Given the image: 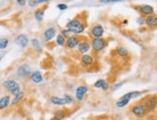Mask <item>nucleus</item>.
<instances>
[{"label": "nucleus", "mask_w": 157, "mask_h": 120, "mask_svg": "<svg viewBox=\"0 0 157 120\" xmlns=\"http://www.w3.org/2000/svg\"><path fill=\"white\" fill-rule=\"evenodd\" d=\"M9 39L7 38H0V50H5L9 46Z\"/></svg>", "instance_id": "nucleus-27"}, {"label": "nucleus", "mask_w": 157, "mask_h": 120, "mask_svg": "<svg viewBox=\"0 0 157 120\" xmlns=\"http://www.w3.org/2000/svg\"><path fill=\"white\" fill-rule=\"evenodd\" d=\"M48 120H56V119H55V118H53V117H52V118H50V119H48Z\"/></svg>", "instance_id": "nucleus-38"}, {"label": "nucleus", "mask_w": 157, "mask_h": 120, "mask_svg": "<svg viewBox=\"0 0 157 120\" xmlns=\"http://www.w3.org/2000/svg\"><path fill=\"white\" fill-rule=\"evenodd\" d=\"M49 101L52 105L58 106V107H64L67 105V102L65 97H59V96H51Z\"/></svg>", "instance_id": "nucleus-16"}, {"label": "nucleus", "mask_w": 157, "mask_h": 120, "mask_svg": "<svg viewBox=\"0 0 157 120\" xmlns=\"http://www.w3.org/2000/svg\"><path fill=\"white\" fill-rule=\"evenodd\" d=\"M104 27L99 23L94 24L93 27L91 28L90 31V35L93 38H102L104 35Z\"/></svg>", "instance_id": "nucleus-8"}, {"label": "nucleus", "mask_w": 157, "mask_h": 120, "mask_svg": "<svg viewBox=\"0 0 157 120\" xmlns=\"http://www.w3.org/2000/svg\"><path fill=\"white\" fill-rule=\"evenodd\" d=\"M50 0H28V5L31 8H34L39 4H44V3H47Z\"/></svg>", "instance_id": "nucleus-26"}, {"label": "nucleus", "mask_w": 157, "mask_h": 120, "mask_svg": "<svg viewBox=\"0 0 157 120\" xmlns=\"http://www.w3.org/2000/svg\"><path fill=\"white\" fill-rule=\"evenodd\" d=\"M155 120H157V117H156V118H155Z\"/></svg>", "instance_id": "nucleus-39"}, {"label": "nucleus", "mask_w": 157, "mask_h": 120, "mask_svg": "<svg viewBox=\"0 0 157 120\" xmlns=\"http://www.w3.org/2000/svg\"><path fill=\"white\" fill-rule=\"evenodd\" d=\"M80 64L85 68H90L94 64V58L92 54H84L80 58Z\"/></svg>", "instance_id": "nucleus-10"}, {"label": "nucleus", "mask_w": 157, "mask_h": 120, "mask_svg": "<svg viewBox=\"0 0 157 120\" xmlns=\"http://www.w3.org/2000/svg\"><path fill=\"white\" fill-rule=\"evenodd\" d=\"M30 79L31 81L34 83V84H40L44 82V77H43V74L40 73V71L36 70V71H33L32 74L30 76Z\"/></svg>", "instance_id": "nucleus-18"}, {"label": "nucleus", "mask_w": 157, "mask_h": 120, "mask_svg": "<svg viewBox=\"0 0 157 120\" xmlns=\"http://www.w3.org/2000/svg\"><path fill=\"white\" fill-rule=\"evenodd\" d=\"M124 82H120V83H116V84H114L113 85H112V90L113 91H116V90H118V89H120L122 85H124Z\"/></svg>", "instance_id": "nucleus-30"}, {"label": "nucleus", "mask_w": 157, "mask_h": 120, "mask_svg": "<svg viewBox=\"0 0 157 120\" xmlns=\"http://www.w3.org/2000/svg\"><path fill=\"white\" fill-rule=\"evenodd\" d=\"M122 1H126V0H99L100 3H118Z\"/></svg>", "instance_id": "nucleus-31"}, {"label": "nucleus", "mask_w": 157, "mask_h": 120, "mask_svg": "<svg viewBox=\"0 0 157 120\" xmlns=\"http://www.w3.org/2000/svg\"><path fill=\"white\" fill-rule=\"evenodd\" d=\"M143 103L145 104L148 111H154L157 109V95H151L146 97L143 100Z\"/></svg>", "instance_id": "nucleus-7"}, {"label": "nucleus", "mask_w": 157, "mask_h": 120, "mask_svg": "<svg viewBox=\"0 0 157 120\" xmlns=\"http://www.w3.org/2000/svg\"><path fill=\"white\" fill-rule=\"evenodd\" d=\"M16 45L19 46L20 48H25L27 47V45L29 43V38L25 34H20L15 38V41H13Z\"/></svg>", "instance_id": "nucleus-14"}, {"label": "nucleus", "mask_w": 157, "mask_h": 120, "mask_svg": "<svg viewBox=\"0 0 157 120\" xmlns=\"http://www.w3.org/2000/svg\"><path fill=\"white\" fill-rule=\"evenodd\" d=\"M2 85L13 96L18 94V93L21 91V86H20V85L17 81H15V80H12V79L6 80V81L2 83Z\"/></svg>", "instance_id": "nucleus-3"}, {"label": "nucleus", "mask_w": 157, "mask_h": 120, "mask_svg": "<svg viewBox=\"0 0 157 120\" xmlns=\"http://www.w3.org/2000/svg\"><path fill=\"white\" fill-rule=\"evenodd\" d=\"M34 16H35V19L38 22H42L44 16V9H38L36 10L35 14H34Z\"/></svg>", "instance_id": "nucleus-23"}, {"label": "nucleus", "mask_w": 157, "mask_h": 120, "mask_svg": "<svg viewBox=\"0 0 157 120\" xmlns=\"http://www.w3.org/2000/svg\"><path fill=\"white\" fill-rule=\"evenodd\" d=\"M57 36V30L55 27H48L43 34V38L45 42H50Z\"/></svg>", "instance_id": "nucleus-13"}, {"label": "nucleus", "mask_w": 157, "mask_h": 120, "mask_svg": "<svg viewBox=\"0 0 157 120\" xmlns=\"http://www.w3.org/2000/svg\"><path fill=\"white\" fill-rule=\"evenodd\" d=\"M122 24H124V25L128 24V20H127V19H124V20H122Z\"/></svg>", "instance_id": "nucleus-37"}, {"label": "nucleus", "mask_w": 157, "mask_h": 120, "mask_svg": "<svg viewBox=\"0 0 157 120\" xmlns=\"http://www.w3.org/2000/svg\"><path fill=\"white\" fill-rule=\"evenodd\" d=\"M67 116V111L62 110V109L56 110L53 113V118H55L56 120H64Z\"/></svg>", "instance_id": "nucleus-21"}, {"label": "nucleus", "mask_w": 157, "mask_h": 120, "mask_svg": "<svg viewBox=\"0 0 157 120\" xmlns=\"http://www.w3.org/2000/svg\"><path fill=\"white\" fill-rule=\"evenodd\" d=\"M115 51H116V54H117V56L120 57V58H122V59H126V58L129 57V55H130V53H129L128 49L124 47V46H119V47Z\"/></svg>", "instance_id": "nucleus-20"}, {"label": "nucleus", "mask_w": 157, "mask_h": 120, "mask_svg": "<svg viewBox=\"0 0 157 120\" xmlns=\"http://www.w3.org/2000/svg\"><path fill=\"white\" fill-rule=\"evenodd\" d=\"M82 41V38L76 35H71L66 41V46L67 48H69L71 50H73L78 47V45L80 42Z\"/></svg>", "instance_id": "nucleus-6"}, {"label": "nucleus", "mask_w": 157, "mask_h": 120, "mask_svg": "<svg viewBox=\"0 0 157 120\" xmlns=\"http://www.w3.org/2000/svg\"><path fill=\"white\" fill-rule=\"evenodd\" d=\"M57 8H58L60 11H65V10L67 9V5L65 4V3H60V4L57 5Z\"/></svg>", "instance_id": "nucleus-32"}, {"label": "nucleus", "mask_w": 157, "mask_h": 120, "mask_svg": "<svg viewBox=\"0 0 157 120\" xmlns=\"http://www.w3.org/2000/svg\"><path fill=\"white\" fill-rule=\"evenodd\" d=\"M4 56H5V53H4V52H1V51H0V62L2 61V59L4 58Z\"/></svg>", "instance_id": "nucleus-36"}, {"label": "nucleus", "mask_w": 157, "mask_h": 120, "mask_svg": "<svg viewBox=\"0 0 157 120\" xmlns=\"http://www.w3.org/2000/svg\"><path fill=\"white\" fill-rule=\"evenodd\" d=\"M89 88L85 85H81L79 86H77L75 89V100L78 102H82L84 100L85 96L87 95V93L89 92Z\"/></svg>", "instance_id": "nucleus-9"}, {"label": "nucleus", "mask_w": 157, "mask_h": 120, "mask_svg": "<svg viewBox=\"0 0 157 120\" xmlns=\"http://www.w3.org/2000/svg\"><path fill=\"white\" fill-rule=\"evenodd\" d=\"M137 11L140 13V15L144 17H147L148 16H152L154 15V8L152 7L151 5L148 4H141L139 6L136 7Z\"/></svg>", "instance_id": "nucleus-5"}, {"label": "nucleus", "mask_w": 157, "mask_h": 120, "mask_svg": "<svg viewBox=\"0 0 157 120\" xmlns=\"http://www.w3.org/2000/svg\"><path fill=\"white\" fill-rule=\"evenodd\" d=\"M30 42H31V45H32V47L34 48V50H36L39 53H40L43 51L42 44H40V41L38 38H32Z\"/></svg>", "instance_id": "nucleus-22"}, {"label": "nucleus", "mask_w": 157, "mask_h": 120, "mask_svg": "<svg viewBox=\"0 0 157 120\" xmlns=\"http://www.w3.org/2000/svg\"><path fill=\"white\" fill-rule=\"evenodd\" d=\"M24 97H25V92L24 91H20L18 94H17V95H15L13 97V99H12V101H11V106H17V105H19L20 103H21V101L24 99Z\"/></svg>", "instance_id": "nucleus-19"}, {"label": "nucleus", "mask_w": 157, "mask_h": 120, "mask_svg": "<svg viewBox=\"0 0 157 120\" xmlns=\"http://www.w3.org/2000/svg\"><path fill=\"white\" fill-rule=\"evenodd\" d=\"M16 2L19 6H21V7H24V6L26 5V0H16Z\"/></svg>", "instance_id": "nucleus-35"}, {"label": "nucleus", "mask_w": 157, "mask_h": 120, "mask_svg": "<svg viewBox=\"0 0 157 120\" xmlns=\"http://www.w3.org/2000/svg\"><path fill=\"white\" fill-rule=\"evenodd\" d=\"M92 49L91 47V42H89L88 39H84L82 38V41L80 42L78 47H77V50H78V53L81 55H84V54H88L89 51Z\"/></svg>", "instance_id": "nucleus-12"}, {"label": "nucleus", "mask_w": 157, "mask_h": 120, "mask_svg": "<svg viewBox=\"0 0 157 120\" xmlns=\"http://www.w3.org/2000/svg\"><path fill=\"white\" fill-rule=\"evenodd\" d=\"M106 120H109V119H106Z\"/></svg>", "instance_id": "nucleus-40"}, {"label": "nucleus", "mask_w": 157, "mask_h": 120, "mask_svg": "<svg viewBox=\"0 0 157 120\" xmlns=\"http://www.w3.org/2000/svg\"><path fill=\"white\" fill-rule=\"evenodd\" d=\"M107 46V41L103 38H92L91 41V47L94 53H99L104 50Z\"/></svg>", "instance_id": "nucleus-4"}, {"label": "nucleus", "mask_w": 157, "mask_h": 120, "mask_svg": "<svg viewBox=\"0 0 157 120\" xmlns=\"http://www.w3.org/2000/svg\"><path fill=\"white\" fill-rule=\"evenodd\" d=\"M129 103H130V101L129 100H127V99H124V98H120L117 102H116V107L117 108H119V109H122V108H125L126 106H128L129 105Z\"/></svg>", "instance_id": "nucleus-24"}, {"label": "nucleus", "mask_w": 157, "mask_h": 120, "mask_svg": "<svg viewBox=\"0 0 157 120\" xmlns=\"http://www.w3.org/2000/svg\"><path fill=\"white\" fill-rule=\"evenodd\" d=\"M105 82H106V80H104V79H98V81H95L94 83V89H101Z\"/></svg>", "instance_id": "nucleus-28"}, {"label": "nucleus", "mask_w": 157, "mask_h": 120, "mask_svg": "<svg viewBox=\"0 0 157 120\" xmlns=\"http://www.w3.org/2000/svg\"><path fill=\"white\" fill-rule=\"evenodd\" d=\"M145 24L151 29L157 28V16L154 14L152 16H148L145 17Z\"/></svg>", "instance_id": "nucleus-15"}, {"label": "nucleus", "mask_w": 157, "mask_h": 120, "mask_svg": "<svg viewBox=\"0 0 157 120\" xmlns=\"http://www.w3.org/2000/svg\"><path fill=\"white\" fill-rule=\"evenodd\" d=\"M64 97H65L66 100H67V105H71V104H73L74 102H75V97H73V96H71V95H70V94H65Z\"/></svg>", "instance_id": "nucleus-29"}, {"label": "nucleus", "mask_w": 157, "mask_h": 120, "mask_svg": "<svg viewBox=\"0 0 157 120\" xmlns=\"http://www.w3.org/2000/svg\"><path fill=\"white\" fill-rule=\"evenodd\" d=\"M66 29L69 30L71 35H82L86 30V23L82 18L76 16L66 24Z\"/></svg>", "instance_id": "nucleus-1"}, {"label": "nucleus", "mask_w": 157, "mask_h": 120, "mask_svg": "<svg viewBox=\"0 0 157 120\" xmlns=\"http://www.w3.org/2000/svg\"><path fill=\"white\" fill-rule=\"evenodd\" d=\"M61 34H62L66 38H69L71 35V33L69 32V30H67V29H63L62 31H61Z\"/></svg>", "instance_id": "nucleus-33"}, {"label": "nucleus", "mask_w": 157, "mask_h": 120, "mask_svg": "<svg viewBox=\"0 0 157 120\" xmlns=\"http://www.w3.org/2000/svg\"><path fill=\"white\" fill-rule=\"evenodd\" d=\"M137 23L140 25V26H143V25H144L145 24V17L144 16H140L139 18H138V20H137Z\"/></svg>", "instance_id": "nucleus-34"}, {"label": "nucleus", "mask_w": 157, "mask_h": 120, "mask_svg": "<svg viewBox=\"0 0 157 120\" xmlns=\"http://www.w3.org/2000/svg\"><path fill=\"white\" fill-rule=\"evenodd\" d=\"M11 96L10 95H4L0 97V111H5L9 108L11 105Z\"/></svg>", "instance_id": "nucleus-17"}, {"label": "nucleus", "mask_w": 157, "mask_h": 120, "mask_svg": "<svg viewBox=\"0 0 157 120\" xmlns=\"http://www.w3.org/2000/svg\"><path fill=\"white\" fill-rule=\"evenodd\" d=\"M130 112L133 116L136 118H144L148 115V110L143 102H139L137 104L133 105L130 108Z\"/></svg>", "instance_id": "nucleus-2"}, {"label": "nucleus", "mask_w": 157, "mask_h": 120, "mask_svg": "<svg viewBox=\"0 0 157 120\" xmlns=\"http://www.w3.org/2000/svg\"><path fill=\"white\" fill-rule=\"evenodd\" d=\"M32 68L31 66L28 64H21L19 65L17 69V74L18 77H21V78H26L28 76H31L32 74Z\"/></svg>", "instance_id": "nucleus-11"}, {"label": "nucleus", "mask_w": 157, "mask_h": 120, "mask_svg": "<svg viewBox=\"0 0 157 120\" xmlns=\"http://www.w3.org/2000/svg\"><path fill=\"white\" fill-rule=\"evenodd\" d=\"M66 41H67V38L61 34H57V36H56V44L58 45V46H65L66 45Z\"/></svg>", "instance_id": "nucleus-25"}]
</instances>
